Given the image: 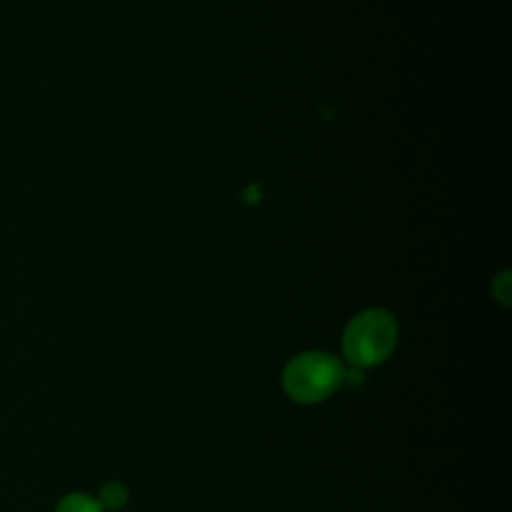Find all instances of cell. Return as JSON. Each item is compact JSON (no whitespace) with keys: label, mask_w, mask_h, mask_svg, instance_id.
I'll return each instance as SVG.
<instances>
[{"label":"cell","mask_w":512,"mask_h":512,"mask_svg":"<svg viewBox=\"0 0 512 512\" xmlns=\"http://www.w3.org/2000/svg\"><path fill=\"white\" fill-rule=\"evenodd\" d=\"M128 500V490L120 482H108L102 486L98 502L102 504L104 510H118L126 504Z\"/></svg>","instance_id":"4"},{"label":"cell","mask_w":512,"mask_h":512,"mask_svg":"<svg viewBox=\"0 0 512 512\" xmlns=\"http://www.w3.org/2000/svg\"><path fill=\"white\" fill-rule=\"evenodd\" d=\"M342 362L328 352H304L292 358L282 374L286 394L300 404L328 398L344 382Z\"/></svg>","instance_id":"2"},{"label":"cell","mask_w":512,"mask_h":512,"mask_svg":"<svg viewBox=\"0 0 512 512\" xmlns=\"http://www.w3.org/2000/svg\"><path fill=\"white\" fill-rule=\"evenodd\" d=\"M56 512H104L98 498L84 492H70L56 504Z\"/></svg>","instance_id":"3"},{"label":"cell","mask_w":512,"mask_h":512,"mask_svg":"<svg viewBox=\"0 0 512 512\" xmlns=\"http://www.w3.org/2000/svg\"><path fill=\"white\" fill-rule=\"evenodd\" d=\"M398 338V326L390 312L372 308L354 316L342 336V352L354 368H368L384 362Z\"/></svg>","instance_id":"1"}]
</instances>
